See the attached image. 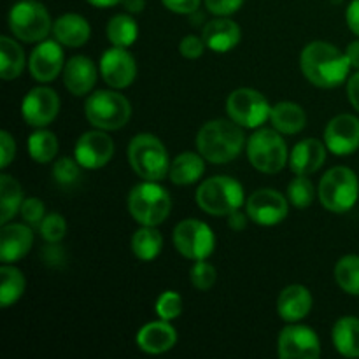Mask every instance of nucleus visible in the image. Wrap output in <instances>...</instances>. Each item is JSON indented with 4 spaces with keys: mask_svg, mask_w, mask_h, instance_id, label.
Listing matches in <instances>:
<instances>
[{
    "mask_svg": "<svg viewBox=\"0 0 359 359\" xmlns=\"http://www.w3.org/2000/svg\"><path fill=\"white\" fill-rule=\"evenodd\" d=\"M217 272L214 265L207 263L205 259H198L193 263L191 270H189V280H191L193 287L198 291H209L216 284Z\"/></svg>",
    "mask_w": 359,
    "mask_h": 359,
    "instance_id": "58836bf2",
    "label": "nucleus"
},
{
    "mask_svg": "<svg viewBox=\"0 0 359 359\" xmlns=\"http://www.w3.org/2000/svg\"><path fill=\"white\" fill-rule=\"evenodd\" d=\"M28 154L37 163H51L58 154L60 142L53 132L46 128H37L28 137Z\"/></svg>",
    "mask_w": 359,
    "mask_h": 359,
    "instance_id": "72a5a7b5",
    "label": "nucleus"
},
{
    "mask_svg": "<svg viewBox=\"0 0 359 359\" xmlns=\"http://www.w3.org/2000/svg\"><path fill=\"white\" fill-rule=\"evenodd\" d=\"M346 21L349 30L359 37V0H351L346 11Z\"/></svg>",
    "mask_w": 359,
    "mask_h": 359,
    "instance_id": "49530a36",
    "label": "nucleus"
},
{
    "mask_svg": "<svg viewBox=\"0 0 359 359\" xmlns=\"http://www.w3.org/2000/svg\"><path fill=\"white\" fill-rule=\"evenodd\" d=\"M202 37L210 51L228 53L235 46H238L242 39V30L228 16H217L214 20L207 21L202 30Z\"/></svg>",
    "mask_w": 359,
    "mask_h": 359,
    "instance_id": "5701e85b",
    "label": "nucleus"
},
{
    "mask_svg": "<svg viewBox=\"0 0 359 359\" xmlns=\"http://www.w3.org/2000/svg\"><path fill=\"white\" fill-rule=\"evenodd\" d=\"M300 67L309 83L325 90L346 83L353 69L346 51L325 41H314L305 46L300 55Z\"/></svg>",
    "mask_w": 359,
    "mask_h": 359,
    "instance_id": "f257e3e1",
    "label": "nucleus"
},
{
    "mask_svg": "<svg viewBox=\"0 0 359 359\" xmlns=\"http://www.w3.org/2000/svg\"><path fill=\"white\" fill-rule=\"evenodd\" d=\"M128 161L144 181H161L170 170V158L163 142L153 133H139L130 140Z\"/></svg>",
    "mask_w": 359,
    "mask_h": 359,
    "instance_id": "39448f33",
    "label": "nucleus"
},
{
    "mask_svg": "<svg viewBox=\"0 0 359 359\" xmlns=\"http://www.w3.org/2000/svg\"><path fill=\"white\" fill-rule=\"evenodd\" d=\"M34 245V231L30 224L6 223L0 230V259L2 263H16L28 255Z\"/></svg>",
    "mask_w": 359,
    "mask_h": 359,
    "instance_id": "aec40b11",
    "label": "nucleus"
},
{
    "mask_svg": "<svg viewBox=\"0 0 359 359\" xmlns=\"http://www.w3.org/2000/svg\"><path fill=\"white\" fill-rule=\"evenodd\" d=\"M25 70V51L14 39L0 37V76L4 81H13Z\"/></svg>",
    "mask_w": 359,
    "mask_h": 359,
    "instance_id": "7c9ffc66",
    "label": "nucleus"
},
{
    "mask_svg": "<svg viewBox=\"0 0 359 359\" xmlns=\"http://www.w3.org/2000/svg\"><path fill=\"white\" fill-rule=\"evenodd\" d=\"M172 238H174V245L179 255L191 262L207 259L216 248V235H214L212 228L203 221L193 219V217L177 223Z\"/></svg>",
    "mask_w": 359,
    "mask_h": 359,
    "instance_id": "9b49d317",
    "label": "nucleus"
},
{
    "mask_svg": "<svg viewBox=\"0 0 359 359\" xmlns=\"http://www.w3.org/2000/svg\"><path fill=\"white\" fill-rule=\"evenodd\" d=\"M107 39L116 48H126L133 46L139 37V25L133 20L130 13L116 14L107 23Z\"/></svg>",
    "mask_w": 359,
    "mask_h": 359,
    "instance_id": "2f4dec72",
    "label": "nucleus"
},
{
    "mask_svg": "<svg viewBox=\"0 0 359 359\" xmlns=\"http://www.w3.org/2000/svg\"><path fill=\"white\" fill-rule=\"evenodd\" d=\"M332 342L337 353L346 358H359V319L344 316L333 325Z\"/></svg>",
    "mask_w": 359,
    "mask_h": 359,
    "instance_id": "cd10ccee",
    "label": "nucleus"
},
{
    "mask_svg": "<svg viewBox=\"0 0 359 359\" xmlns=\"http://www.w3.org/2000/svg\"><path fill=\"white\" fill-rule=\"evenodd\" d=\"M325 144L335 156H349L359 149V119L353 114H339L325 128Z\"/></svg>",
    "mask_w": 359,
    "mask_h": 359,
    "instance_id": "a211bd4d",
    "label": "nucleus"
},
{
    "mask_svg": "<svg viewBox=\"0 0 359 359\" xmlns=\"http://www.w3.org/2000/svg\"><path fill=\"white\" fill-rule=\"evenodd\" d=\"M161 4H163L168 11H172V13L189 16V14L200 9L202 0H161Z\"/></svg>",
    "mask_w": 359,
    "mask_h": 359,
    "instance_id": "a18cd8bd",
    "label": "nucleus"
},
{
    "mask_svg": "<svg viewBox=\"0 0 359 359\" xmlns=\"http://www.w3.org/2000/svg\"><path fill=\"white\" fill-rule=\"evenodd\" d=\"M270 123L283 135H294L305 128L307 114L302 105L294 104V102H277L270 109Z\"/></svg>",
    "mask_w": 359,
    "mask_h": 359,
    "instance_id": "bb28decb",
    "label": "nucleus"
},
{
    "mask_svg": "<svg viewBox=\"0 0 359 359\" xmlns=\"http://www.w3.org/2000/svg\"><path fill=\"white\" fill-rule=\"evenodd\" d=\"M23 189L13 175H0V224L11 223L23 205Z\"/></svg>",
    "mask_w": 359,
    "mask_h": 359,
    "instance_id": "c756f323",
    "label": "nucleus"
},
{
    "mask_svg": "<svg viewBox=\"0 0 359 359\" xmlns=\"http://www.w3.org/2000/svg\"><path fill=\"white\" fill-rule=\"evenodd\" d=\"M100 76L112 90H125L135 81L137 63L135 58L126 51V48H109L100 58Z\"/></svg>",
    "mask_w": 359,
    "mask_h": 359,
    "instance_id": "dca6fc26",
    "label": "nucleus"
},
{
    "mask_svg": "<svg viewBox=\"0 0 359 359\" xmlns=\"http://www.w3.org/2000/svg\"><path fill=\"white\" fill-rule=\"evenodd\" d=\"M84 114L93 128L114 132L123 128L132 118V104L116 90H98L88 97Z\"/></svg>",
    "mask_w": 359,
    "mask_h": 359,
    "instance_id": "423d86ee",
    "label": "nucleus"
},
{
    "mask_svg": "<svg viewBox=\"0 0 359 359\" xmlns=\"http://www.w3.org/2000/svg\"><path fill=\"white\" fill-rule=\"evenodd\" d=\"M248 160L263 174H279L290 161L286 140L276 128H256L245 144Z\"/></svg>",
    "mask_w": 359,
    "mask_h": 359,
    "instance_id": "6e6552de",
    "label": "nucleus"
},
{
    "mask_svg": "<svg viewBox=\"0 0 359 359\" xmlns=\"http://www.w3.org/2000/svg\"><path fill=\"white\" fill-rule=\"evenodd\" d=\"M205 158L200 153H186L177 154L174 160L170 161V170H168V179L174 182L175 186H189L195 184L196 181L202 179L205 174Z\"/></svg>",
    "mask_w": 359,
    "mask_h": 359,
    "instance_id": "a878e982",
    "label": "nucleus"
},
{
    "mask_svg": "<svg viewBox=\"0 0 359 359\" xmlns=\"http://www.w3.org/2000/svg\"><path fill=\"white\" fill-rule=\"evenodd\" d=\"M128 210L140 226H158L170 216L172 198L158 181H144L130 191Z\"/></svg>",
    "mask_w": 359,
    "mask_h": 359,
    "instance_id": "20e7f679",
    "label": "nucleus"
},
{
    "mask_svg": "<svg viewBox=\"0 0 359 359\" xmlns=\"http://www.w3.org/2000/svg\"><path fill=\"white\" fill-rule=\"evenodd\" d=\"M53 35L56 41L67 48H81L91 37V27L81 14L67 13L53 23Z\"/></svg>",
    "mask_w": 359,
    "mask_h": 359,
    "instance_id": "393cba45",
    "label": "nucleus"
},
{
    "mask_svg": "<svg viewBox=\"0 0 359 359\" xmlns=\"http://www.w3.org/2000/svg\"><path fill=\"white\" fill-rule=\"evenodd\" d=\"M335 280L340 290L353 297H359V256L347 255L337 262Z\"/></svg>",
    "mask_w": 359,
    "mask_h": 359,
    "instance_id": "f704fd0d",
    "label": "nucleus"
},
{
    "mask_svg": "<svg viewBox=\"0 0 359 359\" xmlns=\"http://www.w3.org/2000/svg\"><path fill=\"white\" fill-rule=\"evenodd\" d=\"M196 203L209 216L224 217L245 205L244 186L230 175H216L198 186Z\"/></svg>",
    "mask_w": 359,
    "mask_h": 359,
    "instance_id": "7ed1b4c3",
    "label": "nucleus"
},
{
    "mask_svg": "<svg viewBox=\"0 0 359 359\" xmlns=\"http://www.w3.org/2000/svg\"><path fill=\"white\" fill-rule=\"evenodd\" d=\"M27 279L23 272L13 265V263H4L0 266V307L9 309L16 304L25 293Z\"/></svg>",
    "mask_w": 359,
    "mask_h": 359,
    "instance_id": "c85d7f7f",
    "label": "nucleus"
},
{
    "mask_svg": "<svg viewBox=\"0 0 359 359\" xmlns=\"http://www.w3.org/2000/svg\"><path fill=\"white\" fill-rule=\"evenodd\" d=\"M60 112V97L53 88L37 86L25 95L21 102V116L32 128H46Z\"/></svg>",
    "mask_w": 359,
    "mask_h": 359,
    "instance_id": "2eb2a0df",
    "label": "nucleus"
},
{
    "mask_svg": "<svg viewBox=\"0 0 359 359\" xmlns=\"http://www.w3.org/2000/svg\"><path fill=\"white\" fill-rule=\"evenodd\" d=\"M81 165L77 163L76 158H58L53 163V177L60 186H72L79 181L81 177Z\"/></svg>",
    "mask_w": 359,
    "mask_h": 359,
    "instance_id": "e433bc0d",
    "label": "nucleus"
},
{
    "mask_svg": "<svg viewBox=\"0 0 359 359\" xmlns=\"http://www.w3.org/2000/svg\"><path fill=\"white\" fill-rule=\"evenodd\" d=\"M137 346L146 354H163L177 344V332L170 321H151L137 332Z\"/></svg>",
    "mask_w": 359,
    "mask_h": 359,
    "instance_id": "4be33fe9",
    "label": "nucleus"
},
{
    "mask_svg": "<svg viewBox=\"0 0 359 359\" xmlns=\"http://www.w3.org/2000/svg\"><path fill=\"white\" fill-rule=\"evenodd\" d=\"M163 249V237L156 226H140L132 237V251L140 262H153Z\"/></svg>",
    "mask_w": 359,
    "mask_h": 359,
    "instance_id": "473e14b6",
    "label": "nucleus"
},
{
    "mask_svg": "<svg viewBox=\"0 0 359 359\" xmlns=\"http://www.w3.org/2000/svg\"><path fill=\"white\" fill-rule=\"evenodd\" d=\"M346 55H347V60H349L351 67L359 70V39L358 41H353L349 46H347Z\"/></svg>",
    "mask_w": 359,
    "mask_h": 359,
    "instance_id": "8fccbe9b",
    "label": "nucleus"
},
{
    "mask_svg": "<svg viewBox=\"0 0 359 359\" xmlns=\"http://www.w3.org/2000/svg\"><path fill=\"white\" fill-rule=\"evenodd\" d=\"M312 311V293L302 284H290L277 298V314L286 323H300Z\"/></svg>",
    "mask_w": 359,
    "mask_h": 359,
    "instance_id": "b1692460",
    "label": "nucleus"
},
{
    "mask_svg": "<svg viewBox=\"0 0 359 359\" xmlns=\"http://www.w3.org/2000/svg\"><path fill=\"white\" fill-rule=\"evenodd\" d=\"M158 318L165 321H174L182 314V297L175 291H163L154 304Z\"/></svg>",
    "mask_w": 359,
    "mask_h": 359,
    "instance_id": "ea45409f",
    "label": "nucleus"
},
{
    "mask_svg": "<svg viewBox=\"0 0 359 359\" xmlns=\"http://www.w3.org/2000/svg\"><path fill=\"white\" fill-rule=\"evenodd\" d=\"M0 147H2V163H0V168H7L11 165V161L16 156V142L11 137V133L7 130H2L0 132Z\"/></svg>",
    "mask_w": 359,
    "mask_h": 359,
    "instance_id": "c03bdc74",
    "label": "nucleus"
},
{
    "mask_svg": "<svg viewBox=\"0 0 359 359\" xmlns=\"http://www.w3.org/2000/svg\"><path fill=\"white\" fill-rule=\"evenodd\" d=\"M270 109L266 97L255 88H237L226 98L228 118L242 128H262L270 119Z\"/></svg>",
    "mask_w": 359,
    "mask_h": 359,
    "instance_id": "9d476101",
    "label": "nucleus"
},
{
    "mask_svg": "<svg viewBox=\"0 0 359 359\" xmlns=\"http://www.w3.org/2000/svg\"><path fill=\"white\" fill-rule=\"evenodd\" d=\"M316 193H318V189L314 188L309 175H297L287 184V200L297 209H307V207H311L316 198Z\"/></svg>",
    "mask_w": 359,
    "mask_h": 359,
    "instance_id": "c9c22d12",
    "label": "nucleus"
},
{
    "mask_svg": "<svg viewBox=\"0 0 359 359\" xmlns=\"http://www.w3.org/2000/svg\"><path fill=\"white\" fill-rule=\"evenodd\" d=\"M319 202L335 214L349 212L359 198L356 172L349 167H333L321 177L318 186Z\"/></svg>",
    "mask_w": 359,
    "mask_h": 359,
    "instance_id": "0eeeda50",
    "label": "nucleus"
},
{
    "mask_svg": "<svg viewBox=\"0 0 359 359\" xmlns=\"http://www.w3.org/2000/svg\"><path fill=\"white\" fill-rule=\"evenodd\" d=\"M63 84L74 97H84L97 84L98 69L88 56L76 55L67 60L63 67Z\"/></svg>",
    "mask_w": 359,
    "mask_h": 359,
    "instance_id": "6ab92c4d",
    "label": "nucleus"
},
{
    "mask_svg": "<svg viewBox=\"0 0 359 359\" xmlns=\"http://www.w3.org/2000/svg\"><path fill=\"white\" fill-rule=\"evenodd\" d=\"M245 212L259 226H276L290 212V200L273 188H262L245 200Z\"/></svg>",
    "mask_w": 359,
    "mask_h": 359,
    "instance_id": "f8f14e48",
    "label": "nucleus"
},
{
    "mask_svg": "<svg viewBox=\"0 0 359 359\" xmlns=\"http://www.w3.org/2000/svg\"><path fill=\"white\" fill-rule=\"evenodd\" d=\"M277 354L280 359H316L321 356V344L312 328L290 323L277 340Z\"/></svg>",
    "mask_w": 359,
    "mask_h": 359,
    "instance_id": "ddd939ff",
    "label": "nucleus"
},
{
    "mask_svg": "<svg viewBox=\"0 0 359 359\" xmlns=\"http://www.w3.org/2000/svg\"><path fill=\"white\" fill-rule=\"evenodd\" d=\"M207 44L203 37H196V35L189 34L179 42V53L188 60H196L205 53Z\"/></svg>",
    "mask_w": 359,
    "mask_h": 359,
    "instance_id": "79ce46f5",
    "label": "nucleus"
},
{
    "mask_svg": "<svg viewBox=\"0 0 359 359\" xmlns=\"http://www.w3.org/2000/svg\"><path fill=\"white\" fill-rule=\"evenodd\" d=\"M88 4H91L93 7H100V9H105V7L118 6V4H123V0H86Z\"/></svg>",
    "mask_w": 359,
    "mask_h": 359,
    "instance_id": "603ef678",
    "label": "nucleus"
},
{
    "mask_svg": "<svg viewBox=\"0 0 359 359\" xmlns=\"http://www.w3.org/2000/svg\"><path fill=\"white\" fill-rule=\"evenodd\" d=\"M326 147L325 142L318 139H304L290 153V168L294 175H312L325 165L326 161Z\"/></svg>",
    "mask_w": 359,
    "mask_h": 359,
    "instance_id": "412c9836",
    "label": "nucleus"
},
{
    "mask_svg": "<svg viewBox=\"0 0 359 359\" xmlns=\"http://www.w3.org/2000/svg\"><path fill=\"white\" fill-rule=\"evenodd\" d=\"M245 140L244 128L231 119L217 118L207 121L196 135V149L209 163L224 165L242 153Z\"/></svg>",
    "mask_w": 359,
    "mask_h": 359,
    "instance_id": "f03ea898",
    "label": "nucleus"
},
{
    "mask_svg": "<svg viewBox=\"0 0 359 359\" xmlns=\"http://www.w3.org/2000/svg\"><path fill=\"white\" fill-rule=\"evenodd\" d=\"M20 214L21 217H23L25 223L30 224V226H39V224L42 223V219L46 217L44 202L35 198V196H32V198H25L23 205H21L20 209Z\"/></svg>",
    "mask_w": 359,
    "mask_h": 359,
    "instance_id": "a19ab883",
    "label": "nucleus"
},
{
    "mask_svg": "<svg viewBox=\"0 0 359 359\" xmlns=\"http://www.w3.org/2000/svg\"><path fill=\"white\" fill-rule=\"evenodd\" d=\"M63 67H65V56H63L62 44L56 39L55 41L44 39V41L37 42L28 58V69H30L32 77L42 84L55 81L60 72H63Z\"/></svg>",
    "mask_w": 359,
    "mask_h": 359,
    "instance_id": "f3484780",
    "label": "nucleus"
},
{
    "mask_svg": "<svg viewBox=\"0 0 359 359\" xmlns=\"http://www.w3.org/2000/svg\"><path fill=\"white\" fill-rule=\"evenodd\" d=\"M114 156V140L105 130H90L77 139L74 158L88 170L104 168Z\"/></svg>",
    "mask_w": 359,
    "mask_h": 359,
    "instance_id": "4468645a",
    "label": "nucleus"
},
{
    "mask_svg": "<svg viewBox=\"0 0 359 359\" xmlns=\"http://www.w3.org/2000/svg\"><path fill=\"white\" fill-rule=\"evenodd\" d=\"M330 2H332V4H335V6H339V4H342L344 0H330Z\"/></svg>",
    "mask_w": 359,
    "mask_h": 359,
    "instance_id": "5fc2aeb1",
    "label": "nucleus"
},
{
    "mask_svg": "<svg viewBox=\"0 0 359 359\" xmlns=\"http://www.w3.org/2000/svg\"><path fill=\"white\" fill-rule=\"evenodd\" d=\"M39 231H41V237L44 238L48 244H58L63 241L67 233V221L62 214H46V217L42 219V223L39 224Z\"/></svg>",
    "mask_w": 359,
    "mask_h": 359,
    "instance_id": "4c0bfd02",
    "label": "nucleus"
},
{
    "mask_svg": "<svg viewBox=\"0 0 359 359\" xmlns=\"http://www.w3.org/2000/svg\"><path fill=\"white\" fill-rule=\"evenodd\" d=\"M347 98L351 105L359 112V70L347 79Z\"/></svg>",
    "mask_w": 359,
    "mask_h": 359,
    "instance_id": "09e8293b",
    "label": "nucleus"
},
{
    "mask_svg": "<svg viewBox=\"0 0 359 359\" xmlns=\"http://www.w3.org/2000/svg\"><path fill=\"white\" fill-rule=\"evenodd\" d=\"M189 21H191L193 27H198V25L207 23V21H205V16H203V13H200V9H198V11H195V13L189 14Z\"/></svg>",
    "mask_w": 359,
    "mask_h": 359,
    "instance_id": "864d4df0",
    "label": "nucleus"
},
{
    "mask_svg": "<svg viewBox=\"0 0 359 359\" xmlns=\"http://www.w3.org/2000/svg\"><path fill=\"white\" fill-rule=\"evenodd\" d=\"M207 11L214 16H231L242 7L244 0H203Z\"/></svg>",
    "mask_w": 359,
    "mask_h": 359,
    "instance_id": "37998d69",
    "label": "nucleus"
},
{
    "mask_svg": "<svg viewBox=\"0 0 359 359\" xmlns=\"http://www.w3.org/2000/svg\"><path fill=\"white\" fill-rule=\"evenodd\" d=\"M228 226H230V230L233 231H242L248 228V221H249V216L248 212H242L241 209L233 210L231 214H228Z\"/></svg>",
    "mask_w": 359,
    "mask_h": 359,
    "instance_id": "de8ad7c7",
    "label": "nucleus"
},
{
    "mask_svg": "<svg viewBox=\"0 0 359 359\" xmlns=\"http://www.w3.org/2000/svg\"><path fill=\"white\" fill-rule=\"evenodd\" d=\"M9 30L16 39L28 44L44 41L53 32V21L44 4L37 0H20L14 4L7 16Z\"/></svg>",
    "mask_w": 359,
    "mask_h": 359,
    "instance_id": "1a4fd4ad",
    "label": "nucleus"
},
{
    "mask_svg": "<svg viewBox=\"0 0 359 359\" xmlns=\"http://www.w3.org/2000/svg\"><path fill=\"white\" fill-rule=\"evenodd\" d=\"M123 7L126 9V13L139 14L146 9V0H123Z\"/></svg>",
    "mask_w": 359,
    "mask_h": 359,
    "instance_id": "3c124183",
    "label": "nucleus"
}]
</instances>
